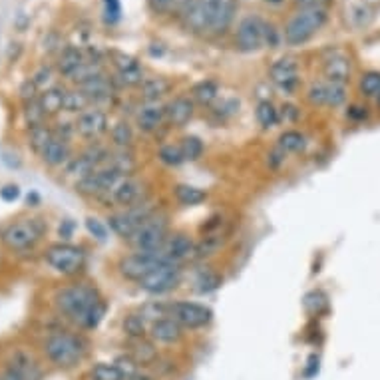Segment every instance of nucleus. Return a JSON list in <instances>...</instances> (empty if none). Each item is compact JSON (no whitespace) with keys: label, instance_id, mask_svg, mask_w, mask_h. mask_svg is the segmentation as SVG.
I'll return each instance as SVG.
<instances>
[{"label":"nucleus","instance_id":"45","mask_svg":"<svg viewBox=\"0 0 380 380\" xmlns=\"http://www.w3.org/2000/svg\"><path fill=\"white\" fill-rule=\"evenodd\" d=\"M108 165H112L114 170H118L122 175L127 177V173H132L136 170V160H134V156L127 150H120L118 153H112Z\"/></svg>","mask_w":380,"mask_h":380},{"label":"nucleus","instance_id":"42","mask_svg":"<svg viewBox=\"0 0 380 380\" xmlns=\"http://www.w3.org/2000/svg\"><path fill=\"white\" fill-rule=\"evenodd\" d=\"M92 106V102L86 98V94L82 92L80 88L74 92H66V100H64V112H72V114H82Z\"/></svg>","mask_w":380,"mask_h":380},{"label":"nucleus","instance_id":"61","mask_svg":"<svg viewBox=\"0 0 380 380\" xmlns=\"http://www.w3.org/2000/svg\"><path fill=\"white\" fill-rule=\"evenodd\" d=\"M127 380H151V376H148V374H146V372H136V374H132V376H129V379Z\"/></svg>","mask_w":380,"mask_h":380},{"label":"nucleus","instance_id":"32","mask_svg":"<svg viewBox=\"0 0 380 380\" xmlns=\"http://www.w3.org/2000/svg\"><path fill=\"white\" fill-rule=\"evenodd\" d=\"M124 334H126L129 341H136V338H146V334L150 333L148 329V321L141 317V315H127L122 323Z\"/></svg>","mask_w":380,"mask_h":380},{"label":"nucleus","instance_id":"19","mask_svg":"<svg viewBox=\"0 0 380 380\" xmlns=\"http://www.w3.org/2000/svg\"><path fill=\"white\" fill-rule=\"evenodd\" d=\"M165 120V106L160 102H144V106L138 110L136 115V124L141 132H156L162 126Z\"/></svg>","mask_w":380,"mask_h":380},{"label":"nucleus","instance_id":"52","mask_svg":"<svg viewBox=\"0 0 380 380\" xmlns=\"http://www.w3.org/2000/svg\"><path fill=\"white\" fill-rule=\"evenodd\" d=\"M86 227H88V231L92 233L98 241H106V237H108V229H106V225L102 223V221H98V219H94V217H88L86 219Z\"/></svg>","mask_w":380,"mask_h":380},{"label":"nucleus","instance_id":"15","mask_svg":"<svg viewBox=\"0 0 380 380\" xmlns=\"http://www.w3.org/2000/svg\"><path fill=\"white\" fill-rule=\"evenodd\" d=\"M324 80L336 82V84H348L353 74V62L350 56L343 50H329L323 58Z\"/></svg>","mask_w":380,"mask_h":380},{"label":"nucleus","instance_id":"6","mask_svg":"<svg viewBox=\"0 0 380 380\" xmlns=\"http://www.w3.org/2000/svg\"><path fill=\"white\" fill-rule=\"evenodd\" d=\"M165 263H173V261L165 255L163 247L158 249V251H136V253L127 255V257H124L120 261V271H122V275L126 277V279L138 283L148 273H151L153 269L165 265Z\"/></svg>","mask_w":380,"mask_h":380},{"label":"nucleus","instance_id":"46","mask_svg":"<svg viewBox=\"0 0 380 380\" xmlns=\"http://www.w3.org/2000/svg\"><path fill=\"white\" fill-rule=\"evenodd\" d=\"M179 148H182V153H184L185 162H196L201 158V153H203V141L196 136H185L182 139V144H179Z\"/></svg>","mask_w":380,"mask_h":380},{"label":"nucleus","instance_id":"55","mask_svg":"<svg viewBox=\"0 0 380 380\" xmlns=\"http://www.w3.org/2000/svg\"><path fill=\"white\" fill-rule=\"evenodd\" d=\"M281 110H283V112L279 114V120L283 118L285 122H295V120L299 118V110H297L293 104H285Z\"/></svg>","mask_w":380,"mask_h":380},{"label":"nucleus","instance_id":"38","mask_svg":"<svg viewBox=\"0 0 380 380\" xmlns=\"http://www.w3.org/2000/svg\"><path fill=\"white\" fill-rule=\"evenodd\" d=\"M175 197L182 205H199L201 201H205L208 194L203 189H199L196 185H177L175 187Z\"/></svg>","mask_w":380,"mask_h":380},{"label":"nucleus","instance_id":"30","mask_svg":"<svg viewBox=\"0 0 380 380\" xmlns=\"http://www.w3.org/2000/svg\"><path fill=\"white\" fill-rule=\"evenodd\" d=\"M191 96H194V100L199 102L201 106H211L213 102H217V98H219L217 82H213V80L199 82V84L194 86Z\"/></svg>","mask_w":380,"mask_h":380},{"label":"nucleus","instance_id":"47","mask_svg":"<svg viewBox=\"0 0 380 380\" xmlns=\"http://www.w3.org/2000/svg\"><path fill=\"white\" fill-rule=\"evenodd\" d=\"M221 283H223V279H221L217 273L205 271V273H201V275L196 279V289L197 293H201V295H209V293L217 291V289L221 287Z\"/></svg>","mask_w":380,"mask_h":380},{"label":"nucleus","instance_id":"28","mask_svg":"<svg viewBox=\"0 0 380 380\" xmlns=\"http://www.w3.org/2000/svg\"><path fill=\"white\" fill-rule=\"evenodd\" d=\"M277 146L281 148V150L285 151V153H299V151L305 150V146H307V139L305 136L297 132V129H285L279 139H277Z\"/></svg>","mask_w":380,"mask_h":380},{"label":"nucleus","instance_id":"12","mask_svg":"<svg viewBox=\"0 0 380 380\" xmlns=\"http://www.w3.org/2000/svg\"><path fill=\"white\" fill-rule=\"evenodd\" d=\"M172 319H175L184 329H201L211 323L213 311L199 303L177 300V303H172Z\"/></svg>","mask_w":380,"mask_h":380},{"label":"nucleus","instance_id":"14","mask_svg":"<svg viewBox=\"0 0 380 380\" xmlns=\"http://www.w3.org/2000/svg\"><path fill=\"white\" fill-rule=\"evenodd\" d=\"M74 127H76V132L80 134L82 138L98 139L110 129V120H108L104 110H100V108H88L86 112L78 114Z\"/></svg>","mask_w":380,"mask_h":380},{"label":"nucleus","instance_id":"1","mask_svg":"<svg viewBox=\"0 0 380 380\" xmlns=\"http://www.w3.org/2000/svg\"><path fill=\"white\" fill-rule=\"evenodd\" d=\"M237 0H191L182 14L196 34H225L235 20Z\"/></svg>","mask_w":380,"mask_h":380},{"label":"nucleus","instance_id":"18","mask_svg":"<svg viewBox=\"0 0 380 380\" xmlns=\"http://www.w3.org/2000/svg\"><path fill=\"white\" fill-rule=\"evenodd\" d=\"M110 194L114 203H118L120 208L129 209L138 205L139 197H141V184L134 177H122Z\"/></svg>","mask_w":380,"mask_h":380},{"label":"nucleus","instance_id":"44","mask_svg":"<svg viewBox=\"0 0 380 380\" xmlns=\"http://www.w3.org/2000/svg\"><path fill=\"white\" fill-rule=\"evenodd\" d=\"M52 139H54V132H52L46 124L30 129V146H32L34 151H38V153H42V151L46 150V146Z\"/></svg>","mask_w":380,"mask_h":380},{"label":"nucleus","instance_id":"43","mask_svg":"<svg viewBox=\"0 0 380 380\" xmlns=\"http://www.w3.org/2000/svg\"><path fill=\"white\" fill-rule=\"evenodd\" d=\"M348 98L346 84H336V82L327 80V108H341Z\"/></svg>","mask_w":380,"mask_h":380},{"label":"nucleus","instance_id":"31","mask_svg":"<svg viewBox=\"0 0 380 380\" xmlns=\"http://www.w3.org/2000/svg\"><path fill=\"white\" fill-rule=\"evenodd\" d=\"M346 18H348V23L353 24L355 28H362V26H367V24L370 23V18H372V8H370L365 0L353 2L350 6H346Z\"/></svg>","mask_w":380,"mask_h":380},{"label":"nucleus","instance_id":"60","mask_svg":"<svg viewBox=\"0 0 380 380\" xmlns=\"http://www.w3.org/2000/svg\"><path fill=\"white\" fill-rule=\"evenodd\" d=\"M72 229H74V225H72L70 221H64V223L60 225V237L68 239L70 235H72Z\"/></svg>","mask_w":380,"mask_h":380},{"label":"nucleus","instance_id":"5","mask_svg":"<svg viewBox=\"0 0 380 380\" xmlns=\"http://www.w3.org/2000/svg\"><path fill=\"white\" fill-rule=\"evenodd\" d=\"M44 353L52 365L58 369H72L80 362L86 353L84 341L70 333L50 334L44 343Z\"/></svg>","mask_w":380,"mask_h":380},{"label":"nucleus","instance_id":"27","mask_svg":"<svg viewBox=\"0 0 380 380\" xmlns=\"http://www.w3.org/2000/svg\"><path fill=\"white\" fill-rule=\"evenodd\" d=\"M86 60H88V56L82 52L80 48L70 46V48H66L62 54H60V60H58V68H60V72H62V74L70 76V74L78 68V66H82Z\"/></svg>","mask_w":380,"mask_h":380},{"label":"nucleus","instance_id":"3","mask_svg":"<svg viewBox=\"0 0 380 380\" xmlns=\"http://www.w3.org/2000/svg\"><path fill=\"white\" fill-rule=\"evenodd\" d=\"M329 23V8L327 6H305L299 8L285 24L283 38L289 46H303L317 36Z\"/></svg>","mask_w":380,"mask_h":380},{"label":"nucleus","instance_id":"29","mask_svg":"<svg viewBox=\"0 0 380 380\" xmlns=\"http://www.w3.org/2000/svg\"><path fill=\"white\" fill-rule=\"evenodd\" d=\"M358 90L365 98L374 100L380 104V72H376V70L365 72L360 76V82H358Z\"/></svg>","mask_w":380,"mask_h":380},{"label":"nucleus","instance_id":"33","mask_svg":"<svg viewBox=\"0 0 380 380\" xmlns=\"http://www.w3.org/2000/svg\"><path fill=\"white\" fill-rule=\"evenodd\" d=\"M139 315L148 321V323H156L162 321L165 317H172V303H163V300H150L141 307Z\"/></svg>","mask_w":380,"mask_h":380},{"label":"nucleus","instance_id":"2","mask_svg":"<svg viewBox=\"0 0 380 380\" xmlns=\"http://www.w3.org/2000/svg\"><path fill=\"white\" fill-rule=\"evenodd\" d=\"M56 307L70 321L84 329H96L106 315V303L100 299L98 291L88 285H72L58 291Z\"/></svg>","mask_w":380,"mask_h":380},{"label":"nucleus","instance_id":"11","mask_svg":"<svg viewBox=\"0 0 380 380\" xmlns=\"http://www.w3.org/2000/svg\"><path fill=\"white\" fill-rule=\"evenodd\" d=\"M122 177H126V175H122L112 165H102L90 175L78 179L76 189L84 196H102V194H110Z\"/></svg>","mask_w":380,"mask_h":380},{"label":"nucleus","instance_id":"48","mask_svg":"<svg viewBox=\"0 0 380 380\" xmlns=\"http://www.w3.org/2000/svg\"><path fill=\"white\" fill-rule=\"evenodd\" d=\"M24 118H26V124H28L30 129H32V127L44 126V120H46L48 115L44 114V110H42V106L38 102V98L32 100V102H26Z\"/></svg>","mask_w":380,"mask_h":380},{"label":"nucleus","instance_id":"22","mask_svg":"<svg viewBox=\"0 0 380 380\" xmlns=\"http://www.w3.org/2000/svg\"><path fill=\"white\" fill-rule=\"evenodd\" d=\"M127 357L132 358L138 367H150L158 360V348L148 338H136V341H129Z\"/></svg>","mask_w":380,"mask_h":380},{"label":"nucleus","instance_id":"25","mask_svg":"<svg viewBox=\"0 0 380 380\" xmlns=\"http://www.w3.org/2000/svg\"><path fill=\"white\" fill-rule=\"evenodd\" d=\"M64 100H66V92L60 88H48L38 96V102L42 106L44 114L54 115L64 110Z\"/></svg>","mask_w":380,"mask_h":380},{"label":"nucleus","instance_id":"51","mask_svg":"<svg viewBox=\"0 0 380 380\" xmlns=\"http://www.w3.org/2000/svg\"><path fill=\"white\" fill-rule=\"evenodd\" d=\"M122 18V2L120 0H104V20L115 24Z\"/></svg>","mask_w":380,"mask_h":380},{"label":"nucleus","instance_id":"17","mask_svg":"<svg viewBox=\"0 0 380 380\" xmlns=\"http://www.w3.org/2000/svg\"><path fill=\"white\" fill-rule=\"evenodd\" d=\"M196 114V102L194 98L187 96H177L170 104L165 106V120L175 127L185 126Z\"/></svg>","mask_w":380,"mask_h":380},{"label":"nucleus","instance_id":"4","mask_svg":"<svg viewBox=\"0 0 380 380\" xmlns=\"http://www.w3.org/2000/svg\"><path fill=\"white\" fill-rule=\"evenodd\" d=\"M277 40H279V32L275 30V26L263 20L259 14L243 16L235 30V46L245 54L259 52L265 46L273 48Z\"/></svg>","mask_w":380,"mask_h":380},{"label":"nucleus","instance_id":"58","mask_svg":"<svg viewBox=\"0 0 380 380\" xmlns=\"http://www.w3.org/2000/svg\"><path fill=\"white\" fill-rule=\"evenodd\" d=\"M0 380H24V376L18 372L16 369H12V367H8V369L2 372V376H0Z\"/></svg>","mask_w":380,"mask_h":380},{"label":"nucleus","instance_id":"50","mask_svg":"<svg viewBox=\"0 0 380 380\" xmlns=\"http://www.w3.org/2000/svg\"><path fill=\"white\" fill-rule=\"evenodd\" d=\"M307 100L312 106H327V80L311 84V88L307 90Z\"/></svg>","mask_w":380,"mask_h":380},{"label":"nucleus","instance_id":"7","mask_svg":"<svg viewBox=\"0 0 380 380\" xmlns=\"http://www.w3.org/2000/svg\"><path fill=\"white\" fill-rule=\"evenodd\" d=\"M46 263L56 273L62 275H76L82 271V267L86 263V253L82 247L70 245V243H56L48 247L46 255H44Z\"/></svg>","mask_w":380,"mask_h":380},{"label":"nucleus","instance_id":"54","mask_svg":"<svg viewBox=\"0 0 380 380\" xmlns=\"http://www.w3.org/2000/svg\"><path fill=\"white\" fill-rule=\"evenodd\" d=\"M0 197H2L4 201H14V199H18V197H20L18 185H4V187L0 189Z\"/></svg>","mask_w":380,"mask_h":380},{"label":"nucleus","instance_id":"39","mask_svg":"<svg viewBox=\"0 0 380 380\" xmlns=\"http://www.w3.org/2000/svg\"><path fill=\"white\" fill-rule=\"evenodd\" d=\"M96 170H98V165H96L86 153H82L78 158H72V160L66 163V173H68V175H74V177H78V179L86 177V175H90V173L96 172Z\"/></svg>","mask_w":380,"mask_h":380},{"label":"nucleus","instance_id":"56","mask_svg":"<svg viewBox=\"0 0 380 380\" xmlns=\"http://www.w3.org/2000/svg\"><path fill=\"white\" fill-rule=\"evenodd\" d=\"M52 80V72H50V70H40V72H38V74H36L34 78H32V82H34L36 84V88H44V82H50Z\"/></svg>","mask_w":380,"mask_h":380},{"label":"nucleus","instance_id":"53","mask_svg":"<svg viewBox=\"0 0 380 380\" xmlns=\"http://www.w3.org/2000/svg\"><path fill=\"white\" fill-rule=\"evenodd\" d=\"M267 158H269V165H271V167H279L281 163H285V160H287V153L281 150L279 146H275L273 150L269 151V156H267Z\"/></svg>","mask_w":380,"mask_h":380},{"label":"nucleus","instance_id":"9","mask_svg":"<svg viewBox=\"0 0 380 380\" xmlns=\"http://www.w3.org/2000/svg\"><path fill=\"white\" fill-rule=\"evenodd\" d=\"M170 237V227L163 217H150L129 239L136 251H158Z\"/></svg>","mask_w":380,"mask_h":380},{"label":"nucleus","instance_id":"21","mask_svg":"<svg viewBox=\"0 0 380 380\" xmlns=\"http://www.w3.org/2000/svg\"><path fill=\"white\" fill-rule=\"evenodd\" d=\"M82 92L86 94V98L92 102V104H100V102H108L112 96H114V84L112 80L106 76V74H100L96 76L94 80L86 82L78 86Z\"/></svg>","mask_w":380,"mask_h":380},{"label":"nucleus","instance_id":"16","mask_svg":"<svg viewBox=\"0 0 380 380\" xmlns=\"http://www.w3.org/2000/svg\"><path fill=\"white\" fill-rule=\"evenodd\" d=\"M150 336L153 343L160 345H175L184 338V327L172 317H165L162 321L150 324Z\"/></svg>","mask_w":380,"mask_h":380},{"label":"nucleus","instance_id":"35","mask_svg":"<svg viewBox=\"0 0 380 380\" xmlns=\"http://www.w3.org/2000/svg\"><path fill=\"white\" fill-rule=\"evenodd\" d=\"M221 245H223V235L219 233V231H213V233H208L201 243H197L196 245V255L197 259H205V257H211V255H215L221 249Z\"/></svg>","mask_w":380,"mask_h":380},{"label":"nucleus","instance_id":"59","mask_svg":"<svg viewBox=\"0 0 380 380\" xmlns=\"http://www.w3.org/2000/svg\"><path fill=\"white\" fill-rule=\"evenodd\" d=\"M299 8H305V6H327L329 0H295Z\"/></svg>","mask_w":380,"mask_h":380},{"label":"nucleus","instance_id":"62","mask_svg":"<svg viewBox=\"0 0 380 380\" xmlns=\"http://www.w3.org/2000/svg\"><path fill=\"white\" fill-rule=\"evenodd\" d=\"M267 4H271V6H279V4H283L285 0H265Z\"/></svg>","mask_w":380,"mask_h":380},{"label":"nucleus","instance_id":"20","mask_svg":"<svg viewBox=\"0 0 380 380\" xmlns=\"http://www.w3.org/2000/svg\"><path fill=\"white\" fill-rule=\"evenodd\" d=\"M163 251L173 263H182V261L196 255V243L191 241V237L185 233H175V235L167 237V241L163 245Z\"/></svg>","mask_w":380,"mask_h":380},{"label":"nucleus","instance_id":"40","mask_svg":"<svg viewBox=\"0 0 380 380\" xmlns=\"http://www.w3.org/2000/svg\"><path fill=\"white\" fill-rule=\"evenodd\" d=\"M255 115H257L259 126L265 127V129L277 126V122H279V110L273 106L271 100H261V102L257 104Z\"/></svg>","mask_w":380,"mask_h":380},{"label":"nucleus","instance_id":"36","mask_svg":"<svg viewBox=\"0 0 380 380\" xmlns=\"http://www.w3.org/2000/svg\"><path fill=\"white\" fill-rule=\"evenodd\" d=\"M191 0H150V8L160 16H172V14H184L187 4Z\"/></svg>","mask_w":380,"mask_h":380},{"label":"nucleus","instance_id":"26","mask_svg":"<svg viewBox=\"0 0 380 380\" xmlns=\"http://www.w3.org/2000/svg\"><path fill=\"white\" fill-rule=\"evenodd\" d=\"M12 369H16L24 376V380H40L42 379V370L36 365V360L24 353H18L16 357L12 358V362L8 365Z\"/></svg>","mask_w":380,"mask_h":380},{"label":"nucleus","instance_id":"8","mask_svg":"<svg viewBox=\"0 0 380 380\" xmlns=\"http://www.w3.org/2000/svg\"><path fill=\"white\" fill-rule=\"evenodd\" d=\"M42 233H44V223H40L38 219H23L6 227V231L2 233V241L8 249L24 251L32 247L42 237Z\"/></svg>","mask_w":380,"mask_h":380},{"label":"nucleus","instance_id":"24","mask_svg":"<svg viewBox=\"0 0 380 380\" xmlns=\"http://www.w3.org/2000/svg\"><path fill=\"white\" fill-rule=\"evenodd\" d=\"M170 90H172L170 80H165L162 76H156V78L144 80V84L139 86V96L144 102H160L165 94H170Z\"/></svg>","mask_w":380,"mask_h":380},{"label":"nucleus","instance_id":"10","mask_svg":"<svg viewBox=\"0 0 380 380\" xmlns=\"http://www.w3.org/2000/svg\"><path fill=\"white\" fill-rule=\"evenodd\" d=\"M179 279H182L179 265L177 263H165V265L153 269L141 281H138V285L141 291H146L150 295H163V293H170L177 287Z\"/></svg>","mask_w":380,"mask_h":380},{"label":"nucleus","instance_id":"37","mask_svg":"<svg viewBox=\"0 0 380 380\" xmlns=\"http://www.w3.org/2000/svg\"><path fill=\"white\" fill-rule=\"evenodd\" d=\"M92 380H126L124 370L120 369L115 362H98L90 370Z\"/></svg>","mask_w":380,"mask_h":380},{"label":"nucleus","instance_id":"57","mask_svg":"<svg viewBox=\"0 0 380 380\" xmlns=\"http://www.w3.org/2000/svg\"><path fill=\"white\" fill-rule=\"evenodd\" d=\"M346 115H348V118H353V120H365V118H367V108L353 106V108H348Z\"/></svg>","mask_w":380,"mask_h":380},{"label":"nucleus","instance_id":"13","mask_svg":"<svg viewBox=\"0 0 380 380\" xmlns=\"http://www.w3.org/2000/svg\"><path fill=\"white\" fill-rule=\"evenodd\" d=\"M269 76H271V82L275 84L277 88L283 94H287V96L297 92V88H299L300 84L299 64H297L295 58H279L277 62H273V66L269 70Z\"/></svg>","mask_w":380,"mask_h":380},{"label":"nucleus","instance_id":"49","mask_svg":"<svg viewBox=\"0 0 380 380\" xmlns=\"http://www.w3.org/2000/svg\"><path fill=\"white\" fill-rule=\"evenodd\" d=\"M158 158L162 160L165 165H182L185 162L184 153H182V148L179 146H173V144H167V146H162L160 151H158Z\"/></svg>","mask_w":380,"mask_h":380},{"label":"nucleus","instance_id":"23","mask_svg":"<svg viewBox=\"0 0 380 380\" xmlns=\"http://www.w3.org/2000/svg\"><path fill=\"white\" fill-rule=\"evenodd\" d=\"M40 156H42L44 163L52 165V167H58V165H64V163H68L72 160V150H70L68 141L54 138Z\"/></svg>","mask_w":380,"mask_h":380},{"label":"nucleus","instance_id":"34","mask_svg":"<svg viewBox=\"0 0 380 380\" xmlns=\"http://www.w3.org/2000/svg\"><path fill=\"white\" fill-rule=\"evenodd\" d=\"M110 136H112V144H114L118 150H127L134 141V129L127 124L126 120H120L115 122L112 129H110Z\"/></svg>","mask_w":380,"mask_h":380},{"label":"nucleus","instance_id":"41","mask_svg":"<svg viewBox=\"0 0 380 380\" xmlns=\"http://www.w3.org/2000/svg\"><path fill=\"white\" fill-rule=\"evenodd\" d=\"M144 70L139 64L132 66V68L126 70H118L115 72V82L122 84V86H127V88H136V86H141L144 84Z\"/></svg>","mask_w":380,"mask_h":380}]
</instances>
